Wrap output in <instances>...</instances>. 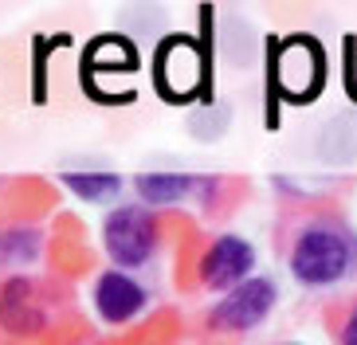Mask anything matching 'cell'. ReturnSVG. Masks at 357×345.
Wrapping results in <instances>:
<instances>
[{"label": "cell", "mask_w": 357, "mask_h": 345, "mask_svg": "<svg viewBox=\"0 0 357 345\" xmlns=\"http://www.w3.org/2000/svg\"><path fill=\"white\" fill-rule=\"evenodd\" d=\"M63 185L79 200H86V204H106V200H114L122 192V177L106 173V169L102 173H95V169H71V173H63Z\"/></svg>", "instance_id": "cell-10"}, {"label": "cell", "mask_w": 357, "mask_h": 345, "mask_svg": "<svg viewBox=\"0 0 357 345\" xmlns=\"http://www.w3.org/2000/svg\"><path fill=\"white\" fill-rule=\"evenodd\" d=\"M102 247L110 255L114 267L122 271H134V267H146L158 251V220L149 208H137V204H126V208H114L102 220Z\"/></svg>", "instance_id": "cell-4"}, {"label": "cell", "mask_w": 357, "mask_h": 345, "mask_svg": "<svg viewBox=\"0 0 357 345\" xmlns=\"http://www.w3.org/2000/svg\"><path fill=\"white\" fill-rule=\"evenodd\" d=\"M287 345H298V342H287Z\"/></svg>", "instance_id": "cell-13"}, {"label": "cell", "mask_w": 357, "mask_h": 345, "mask_svg": "<svg viewBox=\"0 0 357 345\" xmlns=\"http://www.w3.org/2000/svg\"><path fill=\"white\" fill-rule=\"evenodd\" d=\"M43 322H47V310H43L40 294L28 279H8L0 286V325L8 334H40Z\"/></svg>", "instance_id": "cell-8"}, {"label": "cell", "mask_w": 357, "mask_h": 345, "mask_svg": "<svg viewBox=\"0 0 357 345\" xmlns=\"http://www.w3.org/2000/svg\"><path fill=\"white\" fill-rule=\"evenodd\" d=\"M342 345H357V310L349 314V322H346V330H342Z\"/></svg>", "instance_id": "cell-12"}, {"label": "cell", "mask_w": 357, "mask_h": 345, "mask_svg": "<svg viewBox=\"0 0 357 345\" xmlns=\"http://www.w3.org/2000/svg\"><path fill=\"white\" fill-rule=\"evenodd\" d=\"M36 255H40V231L12 228L0 236V263L4 267H28Z\"/></svg>", "instance_id": "cell-11"}, {"label": "cell", "mask_w": 357, "mask_h": 345, "mask_svg": "<svg viewBox=\"0 0 357 345\" xmlns=\"http://www.w3.org/2000/svg\"><path fill=\"white\" fill-rule=\"evenodd\" d=\"M146 302H149V294H146V286H142L134 275H126V271L98 275V282H95V310H98L102 322H110V325L134 322L137 314L146 310Z\"/></svg>", "instance_id": "cell-7"}, {"label": "cell", "mask_w": 357, "mask_h": 345, "mask_svg": "<svg viewBox=\"0 0 357 345\" xmlns=\"http://www.w3.org/2000/svg\"><path fill=\"white\" fill-rule=\"evenodd\" d=\"M255 275V247L243 236H220L200 259V282L216 294H228L243 279Z\"/></svg>", "instance_id": "cell-6"}, {"label": "cell", "mask_w": 357, "mask_h": 345, "mask_svg": "<svg viewBox=\"0 0 357 345\" xmlns=\"http://www.w3.org/2000/svg\"><path fill=\"white\" fill-rule=\"evenodd\" d=\"M153 86L173 106L204 102L212 94V43L185 31L165 36L153 55Z\"/></svg>", "instance_id": "cell-1"}, {"label": "cell", "mask_w": 357, "mask_h": 345, "mask_svg": "<svg viewBox=\"0 0 357 345\" xmlns=\"http://www.w3.org/2000/svg\"><path fill=\"white\" fill-rule=\"evenodd\" d=\"M134 188H137V197H142V204H149V208H169V204L185 200L192 188H197V177L149 169V173H137L134 177Z\"/></svg>", "instance_id": "cell-9"}, {"label": "cell", "mask_w": 357, "mask_h": 345, "mask_svg": "<svg viewBox=\"0 0 357 345\" xmlns=\"http://www.w3.org/2000/svg\"><path fill=\"white\" fill-rule=\"evenodd\" d=\"M326 86V55L322 43L306 31L283 40H267V91L291 106L314 102Z\"/></svg>", "instance_id": "cell-2"}, {"label": "cell", "mask_w": 357, "mask_h": 345, "mask_svg": "<svg viewBox=\"0 0 357 345\" xmlns=\"http://www.w3.org/2000/svg\"><path fill=\"white\" fill-rule=\"evenodd\" d=\"M275 302H279L275 282L267 279V275H252V279H243L240 286H231L228 294H220V302L212 306L208 322L216 325V330L248 334V330L267 322V314L275 310Z\"/></svg>", "instance_id": "cell-5"}, {"label": "cell", "mask_w": 357, "mask_h": 345, "mask_svg": "<svg viewBox=\"0 0 357 345\" xmlns=\"http://www.w3.org/2000/svg\"><path fill=\"white\" fill-rule=\"evenodd\" d=\"M354 240L334 224H310L291 247V275L303 286H334L354 271Z\"/></svg>", "instance_id": "cell-3"}]
</instances>
